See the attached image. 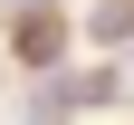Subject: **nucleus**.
Listing matches in <instances>:
<instances>
[{
	"mask_svg": "<svg viewBox=\"0 0 134 125\" xmlns=\"http://www.w3.org/2000/svg\"><path fill=\"white\" fill-rule=\"evenodd\" d=\"M19 58H29V67H58V19H48V10L19 19Z\"/></svg>",
	"mask_w": 134,
	"mask_h": 125,
	"instance_id": "nucleus-1",
	"label": "nucleus"
},
{
	"mask_svg": "<svg viewBox=\"0 0 134 125\" xmlns=\"http://www.w3.org/2000/svg\"><path fill=\"white\" fill-rule=\"evenodd\" d=\"M96 39H105V48L134 39V0H96Z\"/></svg>",
	"mask_w": 134,
	"mask_h": 125,
	"instance_id": "nucleus-2",
	"label": "nucleus"
},
{
	"mask_svg": "<svg viewBox=\"0 0 134 125\" xmlns=\"http://www.w3.org/2000/svg\"><path fill=\"white\" fill-rule=\"evenodd\" d=\"M29 10H38V0H29Z\"/></svg>",
	"mask_w": 134,
	"mask_h": 125,
	"instance_id": "nucleus-3",
	"label": "nucleus"
}]
</instances>
